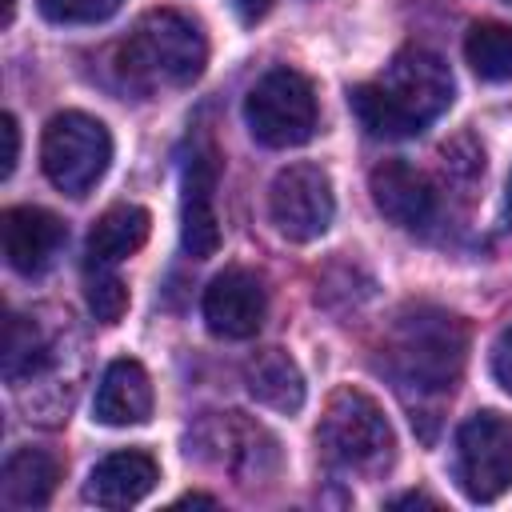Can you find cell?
I'll use <instances>...</instances> for the list:
<instances>
[{
	"label": "cell",
	"mask_w": 512,
	"mask_h": 512,
	"mask_svg": "<svg viewBox=\"0 0 512 512\" xmlns=\"http://www.w3.org/2000/svg\"><path fill=\"white\" fill-rule=\"evenodd\" d=\"M452 92L456 84L448 64L436 52L412 44V48H400L376 80L348 88V104L368 136L408 140L448 112Z\"/></svg>",
	"instance_id": "6da1fadb"
},
{
	"label": "cell",
	"mask_w": 512,
	"mask_h": 512,
	"mask_svg": "<svg viewBox=\"0 0 512 512\" xmlns=\"http://www.w3.org/2000/svg\"><path fill=\"white\" fill-rule=\"evenodd\" d=\"M468 360V324L444 308L416 304L396 316L384 336V372L416 400L448 396Z\"/></svg>",
	"instance_id": "7a4b0ae2"
},
{
	"label": "cell",
	"mask_w": 512,
	"mask_h": 512,
	"mask_svg": "<svg viewBox=\"0 0 512 512\" xmlns=\"http://www.w3.org/2000/svg\"><path fill=\"white\" fill-rule=\"evenodd\" d=\"M204 64H208V40L200 24L172 8L144 12L116 52L120 76L140 92L188 88L192 80H200Z\"/></svg>",
	"instance_id": "3957f363"
},
{
	"label": "cell",
	"mask_w": 512,
	"mask_h": 512,
	"mask_svg": "<svg viewBox=\"0 0 512 512\" xmlns=\"http://www.w3.org/2000/svg\"><path fill=\"white\" fill-rule=\"evenodd\" d=\"M320 456L352 476H380L396 456V432L384 408L360 388H336L316 424Z\"/></svg>",
	"instance_id": "277c9868"
},
{
	"label": "cell",
	"mask_w": 512,
	"mask_h": 512,
	"mask_svg": "<svg viewBox=\"0 0 512 512\" xmlns=\"http://www.w3.org/2000/svg\"><path fill=\"white\" fill-rule=\"evenodd\" d=\"M108 160H112V136L96 116L68 108L48 120L40 140V164L60 192L88 196L108 172Z\"/></svg>",
	"instance_id": "5b68a950"
},
{
	"label": "cell",
	"mask_w": 512,
	"mask_h": 512,
	"mask_svg": "<svg viewBox=\"0 0 512 512\" xmlns=\"http://www.w3.org/2000/svg\"><path fill=\"white\" fill-rule=\"evenodd\" d=\"M316 92L296 68L264 72L244 96V124L264 148H296L316 132Z\"/></svg>",
	"instance_id": "8992f818"
},
{
	"label": "cell",
	"mask_w": 512,
	"mask_h": 512,
	"mask_svg": "<svg viewBox=\"0 0 512 512\" xmlns=\"http://www.w3.org/2000/svg\"><path fill=\"white\" fill-rule=\"evenodd\" d=\"M456 480L472 504H492L512 488V420L476 412L456 428Z\"/></svg>",
	"instance_id": "52a82bcc"
},
{
	"label": "cell",
	"mask_w": 512,
	"mask_h": 512,
	"mask_svg": "<svg viewBox=\"0 0 512 512\" xmlns=\"http://www.w3.org/2000/svg\"><path fill=\"white\" fill-rule=\"evenodd\" d=\"M216 188H220V148L212 136L188 140L180 160V244L192 260H208L220 248V216H216Z\"/></svg>",
	"instance_id": "ba28073f"
},
{
	"label": "cell",
	"mask_w": 512,
	"mask_h": 512,
	"mask_svg": "<svg viewBox=\"0 0 512 512\" xmlns=\"http://www.w3.org/2000/svg\"><path fill=\"white\" fill-rule=\"evenodd\" d=\"M268 216L284 240L308 244L328 232L336 216L332 180L320 164H288L276 172L268 188Z\"/></svg>",
	"instance_id": "9c48e42d"
},
{
	"label": "cell",
	"mask_w": 512,
	"mask_h": 512,
	"mask_svg": "<svg viewBox=\"0 0 512 512\" xmlns=\"http://www.w3.org/2000/svg\"><path fill=\"white\" fill-rule=\"evenodd\" d=\"M196 444H204V448H196L200 456L228 468L244 484L256 480V476L276 472V464H280L276 436L268 428H260L256 420H248L244 412H224V416L204 420L200 432H196Z\"/></svg>",
	"instance_id": "30bf717a"
},
{
	"label": "cell",
	"mask_w": 512,
	"mask_h": 512,
	"mask_svg": "<svg viewBox=\"0 0 512 512\" xmlns=\"http://www.w3.org/2000/svg\"><path fill=\"white\" fill-rule=\"evenodd\" d=\"M372 204L404 232H432L440 220V188L404 160H384L368 176Z\"/></svg>",
	"instance_id": "8fae6325"
},
{
	"label": "cell",
	"mask_w": 512,
	"mask_h": 512,
	"mask_svg": "<svg viewBox=\"0 0 512 512\" xmlns=\"http://www.w3.org/2000/svg\"><path fill=\"white\" fill-rule=\"evenodd\" d=\"M204 324L212 336L224 340H248L260 332L264 312H268V288L256 272L248 268H224L220 276H212V284L204 288Z\"/></svg>",
	"instance_id": "7c38bea8"
},
{
	"label": "cell",
	"mask_w": 512,
	"mask_h": 512,
	"mask_svg": "<svg viewBox=\"0 0 512 512\" xmlns=\"http://www.w3.org/2000/svg\"><path fill=\"white\" fill-rule=\"evenodd\" d=\"M0 240H4V260L20 276H40L60 256L68 228L48 208L16 204V208H4V216H0Z\"/></svg>",
	"instance_id": "4fadbf2b"
},
{
	"label": "cell",
	"mask_w": 512,
	"mask_h": 512,
	"mask_svg": "<svg viewBox=\"0 0 512 512\" xmlns=\"http://www.w3.org/2000/svg\"><path fill=\"white\" fill-rule=\"evenodd\" d=\"M156 480H160V464L148 452L140 448L112 452L88 472L84 500L96 508H132L156 488Z\"/></svg>",
	"instance_id": "5bb4252c"
},
{
	"label": "cell",
	"mask_w": 512,
	"mask_h": 512,
	"mask_svg": "<svg viewBox=\"0 0 512 512\" xmlns=\"http://www.w3.org/2000/svg\"><path fill=\"white\" fill-rule=\"evenodd\" d=\"M152 380L144 372L140 360H112L96 384V400H92V416L108 428H132L144 424L152 416Z\"/></svg>",
	"instance_id": "9a60e30c"
},
{
	"label": "cell",
	"mask_w": 512,
	"mask_h": 512,
	"mask_svg": "<svg viewBox=\"0 0 512 512\" xmlns=\"http://www.w3.org/2000/svg\"><path fill=\"white\" fill-rule=\"evenodd\" d=\"M244 384L256 404L272 412H300L304 408V372L284 348H264L244 364Z\"/></svg>",
	"instance_id": "2e32d148"
},
{
	"label": "cell",
	"mask_w": 512,
	"mask_h": 512,
	"mask_svg": "<svg viewBox=\"0 0 512 512\" xmlns=\"http://www.w3.org/2000/svg\"><path fill=\"white\" fill-rule=\"evenodd\" d=\"M60 484V460L44 448H16L0 472V496L8 508H44Z\"/></svg>",
	"instance_id": "e0dca14e"
},
{
	"label": "cell",
	"mask_w": 512,
	"mask_h": 512,
	"mask_svg": "<svg viewBox=\"0 0 512 512\" xmlns=\"http://www.w3.org/2000/svg\"><path fill=\"white\" fill-rule=\"evenodd\" d=\"M152 232V216L140 204H112L88 232V264H120L144 248Z\"/></svg>",
	"instance_id": "ac0fdd59"
},
{
	"label": "cell",
	"mask_w": 512,
	"mask_h": 512,
	"mask_svg": "<svg viewBox=\"0 0 512 512\" xmlns=\"http://www.w3.org/2000/svg\"><path fill=\"white\" fill-rule=\"evenodd\" d=\"M464 60L480 80L504 84L512 80V28L496 20H480L464 36Z\"/></svg>",
	"instance_id": "d6986e66"
},
{
	"label": "cell",
	"mask_w": 512,
	"mask_h": 512,
	"mask_svg": "<svg viewBox=\"0 0 512 512\" xmlns=\"http://www.w3.org/2000/svg\"><path fill=\"white\" fill-rule=\"evenodd\" d=\"M48 364V344L40 328L24 316H8L4 324V380L20 384L24 376H36Z\"/></svg>",
	"instance_id": "ffe728a7"
},
{
	"label": "cell",
	"mask_w": 512,
	"mask_h": 512,
	"mask_svg": "<svg viewBox=\"0 0 512 512\" xmlns=\"http://www.w3.org/2000/svg\"><path fill=\"white\" fill-rule=\"evenodd\" d=\"M84 296H88V308H92V316L100 324H116L128 312V288L108 264H88Z\"/></svg>",
	"instance_id": "44dd1931"
},
{
	"label": "cell",
	"mask_w": 512,
	"mask_h": 512,
	"mask_svg": "<svg viewBox=\"0 0 512 512\" xmlns=\"http://www.w3.org/2000/svg\"><path fill=\"white\" fill-rule=\"evenodd\" d=\"M36 8L52 24H104L124 8V0H36Z\"/></svg>",
	"instance_id": "7402d4cb"
},
{
	"label": "cell",
	"mask_w": 512,
	"mask_h": 512,
	"mask_svg": "<svg viewBox=\"0 0 512 512\" xmlns=\"http://www.w3.org/2000/svg\"><path fill=\"white\" fill-rule=\"evenodd\" d=\"M492 376L512 396V324H504V332L492 344Z\"/></svg>",
	"instance_id": "603a6c76"
},
{
	"label": "cell",
	"mask_w": 512,
	"mask_h": 512,
	"mask_svg": "<svg viewBox=\"0 0 512 512\" xmlns=\"http://www.w3.org/2000/svg\"><path fill=\"white\" fill-rule=\"evenodd\" d=\"M0 136H4V156H0V176L8 180L16 172V160H20V128H16V116L4 112L0 116Z\"/></svg>",
	"instance_id": "cb8c5ba5"
},
{
	"label": "cell",
	"mask_w": 512,
	"mask_h": 512,
	"mask_svg": "<svg viewBox=\"0 0 512 512\" xmlns=\"http://www.w3.org/2000/svg\"><path fill=\"white\" fill-rule=\"evenodd\" d=\"M232 4H236V16H240L244 24L264 20V16H268V8H272V0H232Z\"/></svg>",
	"instance_id": "d4e9b609"
},
{
	"label": "cell",
	"mask_w": 512,
	"mask_h": 512,
	"mask_svg": "<svg viewBox=\"0 0 512 512\" xmlns=\"http://www.w3.org/2000/svg\"><path fill=\"white\" fill-rule=\"evenodd\" d=\"M412 504H436L432 496H424V492H404V496H396L392 500V508H412Z\"/></svg>",
	"instance_id": "484cf974"
},
{
	"label": "cell",
	"mask_w": 512,
	"mask_h": 512,
	"mask_svg": "<svg viewBox=\"0 0 512 512\" xmlns=\"http://www.w3.org/2000/svg\"><path fill=\"white\" fill-rule=\"evenodd\" d=\"M176 504H216L212 496H200V492H192V496H180Z\"/></svg>",
	"instance_id": "4316f807"
},
{
	"label": "cell",
	"mask_w": 512,
	"mask_h": 512,
	"mask_svg": "<svg viewBox=\"0 0 512 512\" xmlns=\"http://www.w3.org/2000/svg\"><path fill=\"white\" fill-rule=\"evenodd\" d=\"M504 208H508V224H512V176H508V196H504Z\"/></svg>",
	"instance_id": "83f0119b"
}]
</instances>
